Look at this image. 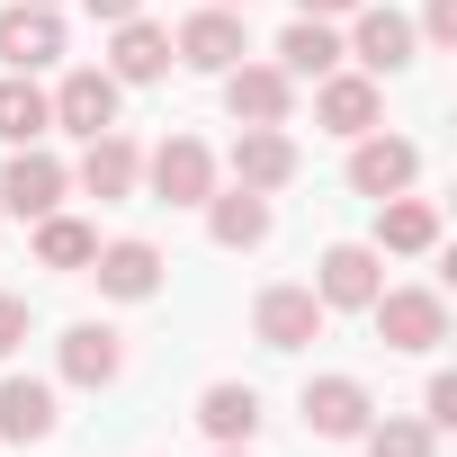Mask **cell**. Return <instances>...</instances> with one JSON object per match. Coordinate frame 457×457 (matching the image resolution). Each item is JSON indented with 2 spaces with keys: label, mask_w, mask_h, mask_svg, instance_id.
I'll return each instance as SVG.
<instances>
[{
  "label": "cell",
  "mask_w": 457,
  "mask_h": 457,
  "mask_svg": "<svg viewBox=\"0 0 457 457\" xmlns=\"http://www.w3.org/2000/svg\"><path fill=\"white\" fill-rule=\"evenodd\" d=\"M37 332V314H28V296H10V287H0V359H10L19 341Z\"/></svg>",
  "instance_id": "f1b7e54d"
},
{
  "label": "cell",
  "mask_w": 457,
  "mask_h": 457,
  "mask_svg": "<svg viewBox=\"0 0 457 457\" xmlns=\"http://www.w3.org/2000/svg\"><path fill=\"white\" fill-rule=\"evenodd\" d=\"M46 10H54V0H46Z\"/></svg>",
  "instance_id": "836d02e7"
},
{
  "label": "cell",
  "mask_w": 457,
  "mask_h": 457,
  "mask_svg": "<svg viewBox=\"0 0 457 457\" xmlns=\"http://www.w3.org/2000/svg\"><path fill=\"white\" fill-rule=\"evenodd\" d=\"M54 135V108H46V90H37V72H0V144H46Z\"/></svg>",
  "instance_id": "d4e9b609"
},
{
  "label": "cell",
  "mask_w": 457,
  "mask_h": 457,
  "mask_svg": "<svg viewBox=\"0 0 457 457\" xmlns=\"http://www.w3.org/2000/svg\"><path fill=\"white\" fill-rule=\"evenodd\" d=\"M412 37H421V46H457V0H421Z\"/></svg>",
  "instance_id": "83f0119b"
},
{
  "label": "cell",
  "mask_w": 457,
  "mask_h": 457,
  "mask_svg": "<svg viewBox=\"0 0 457 457\" xmlns=\"http://www.w3.org/2000/svg\"><path fill=\"white\" fill-rule=\"evenodd\" d=\"M377 287H386V252H377V243H332V252L314 261V296H323V314H368Z\"/></svg>",
  "instance_id": "8992f818"
},
{
  "label": "cell",
  "mask_w": 457,
  "mask_h": 457,
  "mask_svg": "<svg viewBox=\"0 0 457 457\" xmlns=\"http://www.w3.org/2000/svg\"><path fill=\"white\" fill-rule=\"evenodd\" d=\"M63 421V395L46 377H0V439H19V448H46Z\"/></svg>",
  "instance_id": "44dd1931"
},
{
  "label": "cell",
  "mask_w": 457,
  "mask_h": 457,
  "mask_svg": "<svg viewBox=\"0 0 457 457\" xmlns=\"http://www.w3.org/2000/svg\"><path fill=\"white\" fill-rule=\"evenodd\" d=\"M99 261V224H81V215H37V270H54V278H81Z\"/></svg>",
  "instance_id": "cb8c5ba5"
},
{
  "label": "cell",
  "mask_w": 457,
  "mask_h": 457,
  "mask_svg": "<svg viewBox=\"0 0 457 457\" xmlns=\"http://www.w3.org/2000/svg\"><path fill=\"white\" fill-rule=\"evenodd\" d=\"M368 323H377V341H386V350L421 359V350H439V341H448V296H439V287H377Z\"/></svg>",
  "instance_id": "3957f363"
},
{
  "label": "cell",
  "mask_w": 457,
  "mask_h": 457,
  "mask_svg": "<svg viewBox=\"0 0 457 457\" xmlns=\"http://www.w3.org/2000/svg\"><path fill=\"white\" fill-rule=\"evenodd\" d=\"M314 126H323V135H341V144H359L368 126H386V90H377L359 63H341V72H323V81H314Z\"/></svg>",
  "instance_id": "ba28073f"
},
{
  "label": "cell",
  "mask_w": 457,
  "mask_h": 457,
  "mask_svg": "<svg viewBox=\"0 0 457 457\" xmlns=\"http://www.w3.org/2000/svg\"><path fill=\"white\" fill-rule=\"evenodd\" d=\"M72 197V162L63 153H46V144H19L10 162H0V215H54Z\"/></svg>",
  "instance_id": "5b68a950"
},
{
  "label": "cell",
  "mask_w": 457,
  "mask_h": 457,
  "mask_svg": "<svg viewBox=\"0 0 457 457\" xmlns=\"http://www.w3.org/2000/svg\"><path fill=\"white\" fill-rule=\"evenodd\" d=\"M359 448H368V457H439V430H430L421 412H386V421L359 430Z\"/></svg>",
  "instance_id": "484cf974"
},
{
  "label": "cell",
  "mask_w": 457,
  "mask_h": 457,
  "mask_svg": "<svg viewBox=\"0 0 457 457\" xmlns=\"http://www.w3.org/2000/svg\"><path fill=\"white\" fill-rule=\"evenodd\" d=\"M117 99H126V90L108 81V63H81V72H63V81L46 90V108H54V126H63V135H81V144L117 126Z\"/></svg>",
  "instance_id": "7c38bea8"
},
{
  "label": "cell",
  "mask_w": 457,
  "mask_h": 457,
  "mask_svg": "<svg viewBox=\"0 0 457 457\" xmlns=\"http://www.w3.org/2000/svg\"><path fill=\"white\" fill-rule=\"evenodd\" d=\"M81 278H99L108 305H153V296H162V252H153L144 234H126V243H99V261H90Z\"/></svg>",
  "instance_id": "5bb4252c"
},
{
  "label": "cell",
  "mask_w": 457,
  "mask_h": 457,
  "mask_svg": "<svg viewBox=\"0 0 457 457\" xmlns=\"http://www.w3.org/2000/svg\"><path fill=\"white\" fill-rule=\"evenodd\" d=\"M144 188H153L162 206H206V197L224 188V162H215L206 135H162V144L144 153Z\"/></svg>",
  "instance_id": "6da1fadb"
},
{
  "label": "cell",
  "mask_w": 457,
  "mask_h": 457,
  "mask_svg": "<svg viewBox=\"0 0 457 457\" xmlns=\"http://www.w3.org/2000/svg\"><path fill=\"white\" fill-rule=\"evenodd\" d=\"M350 10H359V0H296V19H332V28H341Z\"/></svg>",
  "instance_id": "4dcf8cb0"
},
{
  "label": "cell",
  "mask_w": 457,
  "mask_h": 457,
  "mask_svg": "<svg viewBox=\"0 0 457 457\" xmlns=\"http://www.w3.org/2000/svg\"><path fill=\"white\" fill-rule=\"evenodd\" d=\"M224 170H234V188L278 197V188L305 170V153H296V135H287V126H243V135H234V153H224Z\"/></svg>",
  "instance_id": "30bf717a"
},
{
  "label": "cell",
  "mask_w": 457,
  "mask_h": 457,
  "mask_svg": "<svg viewBox=\"0 0 457 457\" xmlns=\"http://www.w3.org/2000/svg\"><path fill=\"white\" fill-rule=\"evenodd\" d=\"M197 430H206L215 448H252V439H261V386L215 377V386L197 395Z\"/></svg>",
  "instance_id": "ffe728a7"
},
{
  "label": "cell",
  "mask_w": 457,
  "mask_h": 457,
  "mask_svg": "<svg viewBox=\"0 0 457 457\" xmlns=\"http://www.w3.org/2000/svg\"><path fill=\"white\" fill-rule=\"evenodd\" d=\"M323 296L314 287H296V278H278V287H261L252 296V341L261 350H305V341H323Z\"/></svg>",
  "instance_id": "52a82bcc"
},
{
  "label": "cell",
  "mask_w": 457,
  "mask_h": 457,
  "mask_svg": "<svg viewBox=\"0 0 457 457\" xmlns=\"http://www.w3.org/2000/svg\"><path fill=\"white\" fill-rule=\"evenodd\" d=\"M46 63H63V10L10 0L0 10V72H46Z\"/></svg>",
  "instance_id": "8fae6325"
},
{
  "label": "cell",
  "mask_w": 457,
  "mask_h": 457,
  "mask_svg": "<svg viewBox=\"0 0 457 457\" xmlns=\"http://www.w3.org/2000/svg\"><path fill=\"white\" fill-rule=\"evenodd\" d=\"M162 72H170V28L117 19V28H108V81H117V90H144V81H162Z\"/></svg>",
  "instance_id": "d6986e66"
},
{
  "label": "cell",
  "mask_w": 457,
  "mask_h": 457,
  "mask_svg": "<svg viewBox=\"0 0 457 457\" xmlns=\"http://www.w3.org/2000/svg\"><path fill=\"white\" fill-rule=\"evenodd\" d=\"M421 421H430V430H457V377H448V368L421 386Z\"/></svg>",
  "instance_id": "4316f807"
},
{
  "label": "cell",
  "mask_w": 457,
  "mask_h": 457,
  "mask_svg": "<svg viewBox=\"0 0 457 457\" xmlns=\"http://www.w3.org/2000/svg\"><path fill=\"white\" fill-rule=\"evenodd\" d=\"M412 179H421V144H412V135L368 126V135L350 144V188H359V197H403Z\"/></svg>",
  "instance_id": "4fadbf2b"
},
{
  "label": "cell",
  "mask_w": 457,
  "mask_h": 457,
  "mask_svg": "<svg viewBox=\"0 0 457 457\" xmlns=\"http://www.w3.org/2000/svg\"><path fill=\"white\" fill-rule=\"evenodd\" d=\"M206 234H215V252H261L278 234V206L261 188H215L206 197Z\"/></svg>",
  "instance_id": "ac0fdd59"
},
{
  "label": "cell",
  "mask_w": 457,
  "mask_h": 457,
  "mask_svg": "<svg viewBox=\"0 0 457 457\" xmlns=\"http://www.w3.org/2000/svg\"><path fill=\"white\" fill-rule=\"evenodd\" d=\"M54 368H63V386L99 395V386L126 377V332H117V323H72V332L54 341Z\"/></svg>",
  "instance_id": "9a60e30c"
},
{
  "label": "cell",
  "mask_w": 457,
  "mask_h": 457,
  "mask_svg": "<svg viewBox=\"0 0 457 457\" xmlns=\"http://www.w3.org/2000/svg\"><path fill=\"white\" fill-rule=\"evenodd\" d=\"M296 412H305V430H314V439H359V430L377 421V395H368L359 377H305Z\"/></svg>",
  "instance_id": "2e32d148"
},
{
  "label": "cell",
  "mask_w": 457,
  "mask_h": 457,
  "mask_svg": "<svg viewBox=\"0 0 457 457\" xmlns=\"http://www.w3.org/2000/svg\"><path fill=\"white\" fill-rule=\"evenodd\" d=\"M72 188H81V197H99V206H126V197L144 188V144H135V135H117V126H108V135H90V144H81V162H72Z\"/></svg>",
  "instance_id": "9c48e42d"
},
{
  "label": "cell",
  "mask_w": 457,
  "mask_h": 457,
  "mask_svg": "<svg viewBox=\"0 0 457 457\" xmlns=\"http://www.w3.org/2000/svg\"><path fill=\"white\" fill-rule=\"evenodd\" d=\"M270 54H278V72H287V81L305 90V81H323V72H341V28H332V19H287Z\"/></svg>",
  "instance_id": "7402d4cb"
},
{
  "label": "cell",
  "mask_w": 457,
  "mask_h": 457,
  "mask_svg": "<svg viewBox=\"0 0 457 457\" xmlns=\"http://www.w3.org/2000/svg\"><path fill=\"white\" fill-rule=\"evenodd\" d=\"M341 63H359L368 81H395V72L421 63V37H412L403 10H377V0H359V10H350V37H341Z\"/></svg>",
  "instance_id": "7a4b0ae2"
},
{
  "label": "cell",
  "mask_w": 457,
  "mask_h": 457,
  "mask_svg": "<svg viewBox=\"0 0 457 457\" xmlns=\"http://www.w3.org/2000/svg\"><path fill=\"white\" fill-rule=\"evenodd\" d=\"M215 457H252V448H215Z\"/></svg>",
  "instance_id": "d6a6232c"
},
{
  "label": "cell",
  "mask_w": 457,
  "mask_h": 457,
  "mask_svg": "<svg viewBox=\"0 0 457 457\" xmlns=\"http://www.w3.org/2000/svg\"><path fill=\"white\" fill-rule=\"evenodd\" d=\"M215 10H252V0H215Z\"/></svg>",
  "instance_id": "1f68e13d"
},
{
  "label": "cell",
  "mask_w": 457,
  "mask_h": 457,
  "mask_svg": "<svg viewBox=\"0 0 457 457\" xmlns=\"http://www.w3.org/2000/svg\"><path fill=\"white\" fill-rule=\"evenodd\" d=\"M81 10H90L99 28H117V19H144V0H81Z\"/></svg>",
  "instance_id": "f546056e"
},
{
  "label": "cell",
  "mask_w": 457,
  "mask_h": 457,
  "mask_svg": "<svg viewBox=\"0 0 457 457\" xmlns=\"http://www.w3.org/2000/svg\"><path fill=\"white\" fill-rule=\"evenodd\" d=\"M224 108H234V126H287L296 117V81L278 72V63H234L224 72Z\"/></svg>",
  "instance_id": "e0dca14e"
},
{
  "label": "cell",
  "mask_w": 457,
  "mask_h": 457,
  "mask_svg": "<svg viewBox=\"0 0 457 457\" xmlns=\"http://www.w3.org/2000/svg\"><path fill=\"white\" fill-rule=\"evenodd\" d=\"M377 252H403V261H421V252H439V206L430 197H377Z\"/></svg>",
  "instance_id": "603a6c76"
},
{
  "label": "cell",
  "mask_w": 457,
  "mask_h": 457,
  "mask_svg": "<svg viewBox=\"0 0 457 457\" xmlns=\"http://www.w3.org/2000/svg\"><path fill=\"white\" fill-rule=\"evenodd\" d=\"M243 54H252L243 10H215V0H206V10H188V19L170 28V63H188V72H206V81H224Z\"/></svg>",
  "instance_id": "277c9868"
}]
</instances>
